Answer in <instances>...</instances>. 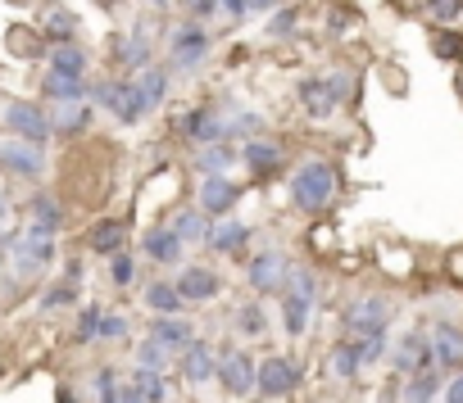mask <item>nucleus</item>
Listing matches in <instances>:
<instances>
[{"label": "nucleus", "mask_w": 463, "mask_h": 403, "mask_svg": "<svg viewBox=\"0 0 463 403\" xmlns=\"http://www.w3.org/2000/svg\"><path fill=\"white\" fill-rule=\"evenodd\" d=\"M282 331L295 340L309 331V317H314V304H318V272L304 267V263H291L286 281H282Z\"/></svg>", "instance_id": "f257e3e1"}, {"label": "nucleus", "mask_w": 463, "mask_h": 403, "mask_svg": "<svg viewBox=\"0 0 463 403\" xmlns=\"http://www.w3.org/2000/svg\"><path fill=\"white\" fill-rule=\"evenodd\" d=\"M291 199L300 213H323L332 199H336V168L327 159H309L291 173Z\"/></svg>", "instance_id": "f03ea898"}, {"label": "nucleus", "mask_w": 463, "mask_h": 403, "mask_svg": "<svg viewBox=\"0 0 463 403\" xmlns=\"http://www.w3.org/2000/svg\"><path fill=\"white\" fill-rule=\"evenodd\" d=\"M209 50H214V36H209V27L200 19L177 23L173 36H169V55H173V68L177 73H196L209 59Z\"/></svg>", "instance_id": "7ed1b4c3"}, {"label": "nucleus", "mask_w": 463, "mask_h": 403, "mask_svg": "<svg viewBox=\"0 0 463 403\" xmlns=\"http://www.w3.org/2000/svg\"><path fill=\"white\" fill-rule=\"evenodd\" d=\"M0 123H5L19 141H32V145H46L55 136L51 113L36 100H5V105H0Z\"/></svg>", "instance_id": "20e7f679"}, {"label": "nucleus", "mask_w": 463, "mask_h": 403, "mask_svg": "<svg viewBox=\"0 0 463 403\" xmlns=\"http://www.w3.org/2000/svg\"><path fill=\"white\" fill-rule=\"evenodd\" d=\"M391 299L386 295H359L350 308H345V336L350 340H364V336H386V327H391Z\"/></svg>", "instance_id": "39448f33"}, {"label": "nucleus", "mask_w": 463, "mask_h": 403, "mask_svg": "<svg viewBox=\"0 0 463 403\" xmlns=\"http://www.w3.org/2000/svg\"><path fill=\"white\" fill-rule=\"evenodd\" d=\"M350 96V77L345 73H332V77H309V82H300V109L309 113V118H332L336 113V105Z\"/></svg>", "instance_id": "423d86ee"}, {"label": "nucleus", "mask_w": 463, "mask_h": 403, "mask_svg": "<svg viewBox=\"0 0 463 403\" xmlns=\"http://www.w3.org/2000/svg\"><path fill=\"white\" fill-rule=\"evenodd\" d=\"M255 376H259V362L250 358V349H223V353H218L214 381H218L227 394H237V399L255 394Z\"/></svg>", "instance_id": "0eeeda50"}, {"label": "nucleus", "mask_w": 463, "mask_h": 403, "mask_svg": "<svg viewBox=\"0 0 463 403\" xmlns=\"http://www.w3.org/2000/svg\"><path fill=\"white\" fill-rule=\"evenodd\" d=\"M96 105L109 109V113L119 118V123H128V128L145 118V105H141V96H137V82H132V77H114V82H100V87H96Z\"/></svg>", "instance_id": "6e6552de"}, {"label": "nucleus", "mask_w": 463, "mask_h": 403, "mask_svg": "<svg viewBox=\"0 0 463 403\" xmlns=\"http://www.w3.org/2000/svg\"><path fill=\"white\" fill-rule=\"evenodd\" d=\"M286 272H291V263H286V254L278 245H263L246 263V281H250V291H259V295H278L282 281H286Z\"/></svg>", "instance_id": "1a4fd4ad"}, {"label": "nucleus", "mask_w": 463, "mask_h": 403, "mask_svg": "<svg viewBox=\"0 0 463 403\" xmlns=\"http://www.w3.org/2000/svg\"><path fill=\"white\" fill-rule=\"evenodd\" d=\"M0 173H10V177H23V182L42 177V173H46V154H42V145H32V141H19V136L0 141Z\"/></svg>", "instance_id": "9d476101"}, {"label": "nucleus", "mask_w": 463, "mask_h": 403, "mask_svg": "<svg viewBox=\"0 0 463 403\" xmlns=\"http://www.w3.org/2000/svg\"><path fill=\"white\" fill-rule=\"evenodd\" d=\"M295 385H300L295 358H286V353H268V358L259 362V376H255V390H259V394H268V399H286Z\"/></svg>", "instance_id": "9b49d317"}, {"label": "nucleus", "mask_w": 463, "mask_h": 403, "mask_svg": "<svg viewBox=\"0 0 463 403\" xmlns=\"http://www.w3.org/2000/svg\"><path fill=\"white\" fill-rule=\"evenodd\" d=\"M14 259V272L27 276V272H42L51 259H55V236H36V231H23L14 245L5 250Z\"/></svg>", "instance_id": "f8f14e48"}, {"label": "nucleus", "mask_w": 463, "mask_h": 403, "mask_svg": "<svg viewBox=\"0 0 463 403\" xmlns=\"http://www.w3.org/2000/svg\"><path fill=\"white\" fill-rule=\"evenodd\" d=\"M237 199H241V186L227 173H209L200 182V213L205 218H227L232 209H237Z\"/></svg>", "instance_id": "ddd939ff"}, {"label": "nucleus", "mask_w": 463, "mask_h": 403, "mask_svg": "<svg viewBox=\"0 0 463 403\" xmlns=\"http://www.w3.org/2000/svg\"><path fill=\"white\" fill-rule=\"evenodd\" d=\"M182 136H186L191 145H214V141H227L223 109H214V105H200V109L182 113Z\"/></svg>", "instance_id": "4468645a"}, {"label": "nucleus", "mask_w": 463, "mask_h": 403, "mask_svg": "<svg viewBox=\"0 0 463 403\" xmlns=\"http://www.w3.org/2000/svg\"><path fill=\"white\" fill-rule=\"evenodd\" d=\"M432 358H436V368H445V372H459L463 368V327L459 322H450V317H441L436 327H432Z\"/></svg>", "instance_id": "2eb2a0df"}, {"label": "nucleus", "mask_w": 463, "mask_h": 403, "mask_svg": "<svg viewBox=\"0 0 463 403\" xmlns=\"http://www.w3.org/2000/svg\"><path fill=\"white\" fill-rule=\"evenodd\" d=\"M177 295L186 299V304H205V299H214L218 291H223V276L214 272V267H205V263H191V267H182L177 272Z\"/></svg>", "instance_id": "dca6fc26"}, {"label": "nucleus", "mask_w": 463, "mask_h": 403, "mask_svg": "<svg viewBox=\"0 0 463 403\" xmlns=\"http://www.w3.org/2000/svg\"><path fill=\"white\" fill-rule=\"evenodd\" d=\"M391 362H396V372H404V376H413V372H428V368H436L428 331H409V336H400V345H396Z\"/></svg>", "instance_id": "f3484780"}, {"label": "nucleus", "mask_w": 463, "mask_h": 403, "mask_svg": "<svg viewBox=\"0 0 463 403\" xmlns=\"http://www.w3.org/2000/svg\"><path fill=\"white\" fill-rule=\"evenodd\" d=\"M177 358H182V381H186V385H214V372H218V353H214V345L191 340Z\"/></svg>", "instance_id": "a211bd4d"}, {"label": "nucleus", "mask_w": 463, "mask_h": 403, "mask_svg": "<svg viewBox=\"0 0 463 403\" xmlns=\"http://www.w3.org/2000/svg\"><path fill=\"white\" fill-rule=\"evenodd\" d=\"M150 336L160 340L169 353H182L191 340H196V327H191L186 317H177V313H154L150 317Z\"/></svg>", "instance_id": "6ab92c4d"}, {"label": "nucleus", "mask_w": 463, "mask_h": 403, "mask_svg": "<svg viewBox=\"0 0 463 403\" xmlns=\"http://www.w3.org/2000/svg\"><path fill=\"white\" fill-rule=\"evenodd\" d=\"M182 240H177V231L173 227H150L145 236H141V254L150 259V263H160V267H173L177 259H182Z\"/></svg>", "instance_id": "aec40b11"}, {"label": "nucleus", "mask_w": 463, "mask_h": 403, "mask_svg": "<svg viewBox=\"0 0 463 403\" xmlns=\"http://www.w3.org/2000/svg\"><path fill=\"white\" fill-rule=\"evenodd\" d=\"M246 240H250V227L237 222L232 213H227V218H214V227L205 231V245H209L214 254H237Z\"/></svg>", "instance_id": "412c9836"}, {"label": "nucleus", "mask_w": 463, "mask_h": 403, "mask_svg": "<svg viewBox=\"0 0 463 403\" xmlns=\"http://www.w3.org/2000/svg\"><path fill=\"white\" fill-rule=\"evenodd\" d=\"M137 96H141V105H145V113L150 109H160L164 105V96H169V68H160V64H145L137 77Z\"/></svg>", "instance_id": "4be33fe9"}, {"label": "nucleus", "mask_w": 463, "mask_h": 403, "mask_svg": "<svg viewBox=\"0 0 463 403\" xmlns=\"http://www.w3.org/2000/svg\"><path fill=\"white\" fill-rule=\"evenodd\" d=\"M241 159H246V168H250V173H259V177H273V173L282 168V145L250 136V141H246V150H241Z\"/></svg>", "instance_id": "5701e85b"}, {"label": "nucleus", "mask_w": 463, "mask_h": 403, "mask_svg": "<svg viewBox=\"0 0 463 403\" xmlns=\"http://www.w3.org/2000/svg\"><path fill=\"white\" fill-rule=\"evenodd\" d=\"M27 209H32V218H27V231H36V236H55V231L64 227L59 199H51V195H36Z\"/></svg>", "instance_id": "b1692460"}, {"label": "nucleus", "mask_w": 463, "mask_h": 403, "mask_svg": "<svg viewBox=\"0 0 463 403\" xmlns=\"http://www.w3.org/2000/svg\"><path fill=\"white\" fill-rule=\"evenodd\" d=\"M119 64H123L128 73H141L145 64H154V50H150V36H145L141 27H132V32L123 36V46H119Z\"/></svg>", "instance_id": "393cba45"}, {"label": "nucleus", "mask_w": 463, "mask_h": 403, "mask_svg": "<svg viewBox=\"0 0 463 403\" xmlns=\"http://www.w3.org/2000/svg\"><path fill=\"white\" fill-rule=\"evenodd\" d=\"M223 128H227V136H259L263 132V118L255 113V109H241V105H223Z\"/></svg>", "instance_id": "a878e982"}, {"label": "nucleus", "mask_w": 463, "mask_h": 403, "mask_svg": "<svg viewBox=\"0 0 463 403\" xmlns=\"http://www.w3.org/2000/svg\"><path fill=\"white\" fill-rule=\"evenodd\" d=\"M141 304L150 308V313H182V295H177V286L173 281H150V286L141 291Z\"/></svg>", "instance_id": "bb28decb"}, {"label": "nucleus", "mask_w": 463, "mask_h": 403, "mask_svg": "<svg viewBox=\"0 0 463 403\" xmlns=\"http://www.w3.org/2000/svg\"><path fill=\"white\" fill-rule=\"evenodd\" d=\"M51 73H59V77H87V50L73 46V42H59L51 50Z\"/></svg>", "instance_id": "cd10ccee"}, {"label": "nucleus", "mask_w": 463, "mask_h": 403, "mask_svg": "<svg viewBox=\"0 0 463 403\" xmlns=\"http://www.w3.org/2000/svg\"><path fill=\"white\" fill-rule=\"evenodd\" d=\"M123 240H128V227H123L119 218H105V222L91 231V254L109 259V254H119V250H123Z\"/></svg>", "instance_id": "c85d7f7f"}, {"label": "nucleus", "mask_w": 463, "mask_h": 403, "mask_svg": "<svg viewBox=\"0 0 463 403\" xmlns=\"http://www.w3.org/2000/svg\"><path fill=\"white\" fill-rule=\"evenodd\" d=\"M232 164H237V154H232L227 141H214V145H196V173H227Z\"/></svg>", "instance_id": "c756f323"}, {"label": "nucleus", "mask_w": 463, "mask_h": 403, "mask_svg": "<svg viewBox=\"0 0 463 403\" xmlns=\"http://www.w3.org/2000/svg\"><path fill=\"white\" fill-rule=\"evenodd\" d=\"M232 327H237V336H246V340H259V336L268 331V313H263V304H259V299L241 304L237 313H232Z\"/></svg>", "instance_id": "7c9ffc66"}, {"label": "nucleus", "mask_w": 463, "mask_h": 403, "mask_svg": "<svg viewBox=\"0 0 463 403\" xmlns=\"http://www.w3.org/2000/svg\"><path fill=\"white\" fill-rule=\"evenodd\" d=\"M87 118H91V109H87V100H64V105H55V132H68V136H77L87 128Z\"/></svg>", "instance_id": "2f4dec72"}, {"label": "nucleus", "mask_w": 463, "mask_h": 403, "mask_svg": "<svg viewBox=\"0 0 463 403\" xmlns=\"http://www.w3.org/2000/svg\"><path fill=\"white\" fill-rule=\"evenodd\" d=\"M169 227L177 231L182 245H205V231H209V222H205V213H200V209H182Z\"/></svg>", "instance_id": "473e14b6"}, {"label": "nucleus", "mask_w": 463, "mask_h": 403, "mask_svg": "<svg viewBox=\"0 0 463 403\" xmlns=\"http://www.w3.org/2000/svg\"><path fill=\"white\" fill-rule=\"evenodd\" d=\"M46 96L55 105L64 100H87V77H59V73H46Z\"/></svg>", "instance_id": "72a5a7b5"}, {"label": "nucleus", "mask_w": 463, "mask_h": 403, "mask_svg": "<svg viewBox=\"0 0 463 403\" xmlns=\"http://www.w3.org/2000/svg\"><path fill=\"white\" fill-rule=\"evenodd\" d=\"M436 394H441V376H436V368L413 372L409 385H404V403H432Z\"/></svg>", "instance_id": "f704fd0d"}, {"label": "nucleus", "mask_w": 463, "mask_h": 403, "mask_svg": "<svg viewBox=\"0 0 463 403\" xmlns=\"http://www.w3.org/2000/svg\"><path fill=\"white\" fill-rule=\"evenodd\" d=\"M332 372H336L341 381H355V376L364 372V362H359V349H355V340H341V345L332 349Z\"/></svg>", "instance_id": "c9c22d12"}, {"label": "nucleus", "mask_w": 463, "mask_h": 403, "mask_svg": "<svg viewBox=\"0 0 463 403\" xmlns=\"http://www.w3.org/2000/svg\"><path fill=\"white\" fill-rule=\"evenodd\" d=\"M128 331H132V322L123 317V313H105L100 308V322H96V340H105V345H119V340H128Z\"/></svg>", "instance_id": "e433bc0d"}, {"label": "nucleus", "mask_w": 463, "mask_h": 403, "mask_svg": "<svg viewBox=\"0 0 463 403\" xmlns=\"http://www.w3.org/2000/svg\"><path fill=\"white\" fill-rule=\"evenodd\" d=\"M137 368L141 372H169V349L154 340V336H145L141 349H137Z\"/></svg>", "instance_id": "4c0bfd02"}, {"label": "nucleus", "mask_w": 463, "mask_h": 403, "mask_svg": "<svg viewBox=\"0 0 463 403\" xmlns=\"http://www.w3.org/2000/svg\"><path fill=\"white\" fill-rule=\"evenodd\" d=\"M132 385L145 394V403H169V381H164V372H141V368H137Z\"/></svg>", "instance_id": "58836bf2"}, {"label": "nucleus", "mask_w": 463, "mask_h": 403, "mask_svg": "<svg viewBox=\"0 0 463 403\" xmlns=\"http://www.w3.org/2000/svg\"><path fill=\"white\" fill-rule=\"evenodd\" d=\"M73 304H77V286H73V281H59V286H51V291L42 295V304H36V308H42V313L51 317V313L73 308Z\"/></svg>", "instance_id": "ea45409f"}, {"label": "nucleus", "mask_w": 463, "mask_h": 403, "mask_svg": "<svg viewBox=\"0 0 463 403\" xmlns=\"http://www.w3.org/2000/svg\"><path fill=\"white\" fill-rule=\"evenodd\" d=\"M109 281H114V286H132V281H137V259L128 250L109 254Z\"/></svg>", "instance_id": "a19ab883"}, {"label": "nucleus", "mask_w": 463, "mask_h": 403, "mask_svg": "<svg viewBox=\"0 0 463 403\" xmlns=\"http://www.w3.org/2000/svg\"><path fill=\"white\" fill-rule=\"evenodd\" d=\"M432 50H436L441 59H463V36H459L454 27H441V32L432 36Z\"/></svg>", "instance_id": "79ce46f5"}, {"label": "nucleus", "mask_w": 463, "mask_h": 403, "mask_svg": "<svg viewBox=\"0 0 463 403\" xmlns=\"http://www.w3.org/2000/svg\"><path fill=\"white\" fill-rule=\"evenodd\" d=\"M428 14H432V23L450 27V23L463 14V0H428Z\"/></svg>", "instance_id": "37998d69"}, {"label": "nucleus", "mask_w": 463, "mask_h": 403, "mask_svg": "<svg viewBox=\"0 0 463 403\" xmlns=\"http://www.w3.org/2000/svg\"><path fill=\"white\" fill-rule=\"evenodd\" d=\"M46 32H51V42H55V46H59V42H73V32H77V19L59 10V14H51V27H46Z\"/></svg>", "instance_id": "c03bdc74"}, {"label": "nucleus", "mask_w": 463, "mask_h": 403, "mask_svg": "<svg viewBox=\"0 0 463 403\" xmlns=\"http://www.w3.org/2000/svg\"><path fill=\"white\" fill-rule=\"evenodd\" d=\"M96 403H119V376H114L109 368L96 372Z\"/></svg>", "instance_id": "a18cd8bd"}, {"label": "nucleus", "mask_w": 463, "mask_h": 403, "mask_svg": "<svg viewBox=\"0 0 463 403\" xmlns=\"http://www.w3.org/2000/svg\"><path fill=\"white\" fill-rule=\"evenodd\" d=\"M96 322H100V308H82V313H77L73 336H77V340H96Z\"/></svg>", "instance_id": "49530a36"}, {"label": "nucleus", "mask_w": 463, "mask_h": 403, "mask_svg": "<svg viewBox=\"0 0 463 403\" xmlns=\"http://www.w3.org/2000/svg\"><path fill=\"white\" fill-rule=\"evenodd\" d=\"M295 32V10L286 5V10H278L273 19H268V36H291Z\"/></svg>", "instance_id": "de8ad7c7"}, {"label": "nucleus", "mask_w": 463, "mask_h": 403, "mask_svg": "<svg viewBox=\"0 0 463 403\" xmlns=\"http://www.w3.org/2000/svg\"><path fill=\"white\" fill-rule=\"evenodd\" d=\"M218 14H223V19H232V23H241L250 10H246V0H218Z\"/></svg>", "instance_id": "09e8293b"}, {"label": "nucleus", "mask_w": 463, "mask_h": 403, "mask_svg": "<svg viewBox=\"0 0 463 403\" xmlns=\"http://www.w3.org/2000/svg\"><path fill=\"white\" fill-rule=\"evenodd\" d=\"M445 403H463V372L450 376V385H445Z\"/></svg>", "instance_id": "8fccbe9b"}, {"label": "nucleus", "mask_w": 463, "mask_h": 403, "mask_svg": "<svg viewBox=\"0 0 463 403\" xmlns=\"http://www.w3.org/2000/svg\"><path fill=\"white\" fill-rule=\"evenodd\" d=\"M119 403H145V394L137 385H119Z\"/></svg>", "instance_id": "3c124183"}, {"label": "nucleus", "mask_w": 463, "mask_h": 403, "mask_svg": "<svg viewBox=\"0 0 463 403\" xmlns=\"http://www.w3.org/2000/svg\"><path fill=\"white\" fill-rule=\"evenodd\" d=\"M250 14H263V10H278V0H246Z\"/></svg>", "instance_id": "603ef678"}, {"label": "nucleus", "mask_w": 463, "mask_h": 403, "mask_svg": "<svg viewBox=\"0 0 463 403\" xmlns=\"http://www.w3.org/2000/svg\"><path fill=\"white\" fill-rule=\"evenodd\" d=\"M5 218H10V195L0 190V222H5Z\"/></svg>", "instance_id": "864d4df0"}, {"label": "nucleus", "mask_w": 463, "mask_h": 403, "mask_svg": "<svg viewBox=\"0 0 463 403\" xmlns=\"http://www.w3.org/2000/svg\"><path fill=\"white\" fill-rule=\"evenodd\" d=\"M5 250H10V240H5V231H0V263H5Z\"/></svg>", "instance_id": "5fc2aeb1"}, {"label": "nucleus", "mask_w": 463, "mask_h": 403, "mask_svg": "<svg viewBox=\"0 0 463 403\" xmlns=\"http://www.w3.org/2000/svg\"><path fill=\"white\" fill-rule=\"evenodd\" d=\"M59 403H77V399H73V394H68V385H64V390H59Z\"/></svg>", "instance_id": "6e6d98bb"}, {"label": "nucleus", "mask_w": 463, "mask_h": 403, "mask_svg": "<svg viewBox=\"0 0 463 403\" xmlns=\"http://www.w3.org/2000/svg\"><path fill=\"white\" fill-rule=\"evenodd\" d=\"M145 5H154V10H164V5H169V0H145Z\"/></svg>", "instance_id": "4d7b16f0"}, {"label": "nucleus", "mask_w": 463, "mask_h": 403, "mask_svg": "<svg viewBox=\"0 0 463 403\" xmlns=\"http://www.w3.org/2000/svg\"><path fill=\"white\" fill-rule=\"evenodd\" d=\"M459 96H463V77H459Z\"/></svg>", "instance_id": "13d9d810"}]
</instances>
